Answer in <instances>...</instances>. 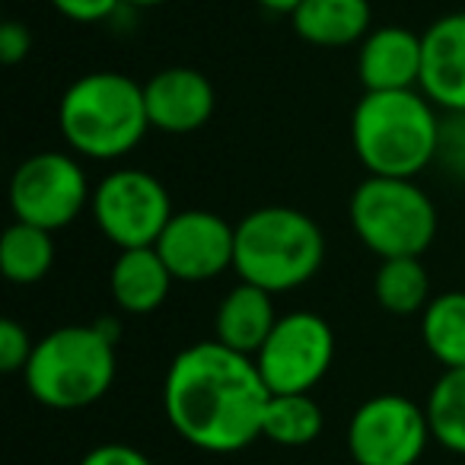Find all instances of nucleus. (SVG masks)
Returning <instances> with one entry per match:
<instances>
[{"instance_id": "nucleus-3", "label": "nucleus", "mask_w": 465, "mask_h": 465, "mask_svg": "<svg viewBox=\"0 0 465 465\" xmlns=\"http://www.w3.org/2000/svg\"><path fill=\"white\" fill-rule=\"evenodd\" d=\"M115 319L61 325L52 335L39 338L23 370L29 395L52 411H80L96 405L115 382Z\"/></svg>"}, {"instance_id": "nucleus-26", "label": "nucleus", "mask_w": 465, "mask_h": 465, "mask_svg": "<svg viewBox=\"0 0 465 465\" xmlns=\"http://www.w3.org/2000/svg\"><path fill=\"white\" fill-rule=\"evenodd\" d=\"M29 52H33V33L16 20L4 23V29H0V61L20 64V61L29 58Z\"/></svg>"}, {"instance_id": "nucleus-14", "label": "nucleus", "mask_w": 465, "mask_h": 465, "mask_svg": "<svg viewBox=\"0 0 465 465\" xmlns=\"http://www.w3.org/2000/svg\"><path fill=\"white\" fill-rule=\"evenodd\" d=\"M424 45L405 26H380L357 48V77L363 93H401L420 84Z\"/></svg>"}, {"instance_id": "nucleus-4", "label": "nucleus", "mask_w": 465, "mask_h": 465, "mask_svg": "<svg viewBox=\"0 0 465 465\" xmlns=\"http://www.w3.org/2000/svg\"><path fill=\"white\" fill-rule=\"evenodd\" d=\"M325 259V236L310 213L268 204L236 223L232 272L242 284L287 293L310 284Z\"/></svg>"}, {"instance_id": "nucleus-12", "label": "nucleus", "mask_w": 465, "mask_h": 465, "mask_svg": "<svg viewBox=\"0 0 465 465\" xmlns=\"http://www.w3.org/2000/svg\"><path fill=\"white\" fill-rule=\"evenodd\" d=\"M143 103H147L150 128L163 134H192L211 122L217 96L201 71L166 67L143 84Z\"/></svg>"}, {"instance_id": "nucleus-10", "label": "nucleus", "mask_w": 465, "mask_h": 465, "mask_svg": "<svg viewBox=\"0 0 465 465\" xmlns=\"http://www.w3.org/2000/svg\"><path fill=\"white\" fill-rule=\"evenodd\" d=\"M335 361V331L319 312H287L255 354L262 380L272 395L312 392Z\"/></svg>"}, {"instance_id": "nucleus-1", "label": "nucleus", "mask_w": 465, "mask_h": 465, "mask_svg": "<svg viewBox=\"0 0 465 465\" xmlns=\"http://www.w3.org/2000/svg\"><path fill=\"white\" fill-rule=\"evenodd\" d=\"M272 399L255 357L220 341H198L173 357L163 380V414L192 450L242 452L262 437Z\"/></svg>"}, {"instance_id": "nucleus-19", "label": "nucleus", "mask_w": 465, "mask_h": 465, "mask_svg": "<svg viewBox=\"0 0 465 465\" xmlns=\"http://www.w3.org/2000/svg\"><path fill=\"white\" fill-rule=\"evenodd\" d=\"M420 338L424 348L443 370L465 367V293L446 291L427 303L420 312Z\"/></svg>"}, {"instance_id": "nucleus-22", "label": "nucleus", "mask_w": 465, "mask_h": 465, "mask_svg": "<svg viewBox=\"0 0 465 465\" xmlns=\"http://www.w3.org/2000/svg\"><path fill=\"white\" fill-rule=\"evenodd\" d=\"M433 443L465 456V367L443 370L424 401Z\"/></svg>"}, {"instance_id": "nucleus-17", "label": "nucleus", "mask_w": 465, "mask_h": 465, "mask_svg": "<svg viewBox=\"0 0 465 465\" xmlns=\"http://www.w3.org/2000/svg\"><path fill=\"white\" fill-rule=\"evenodd\" d=\"M370 0H303L291 14L293 33L316 48H348L373 29Z\"/></svg>"}, {"instance_id": "nucleus-6", "label": "nucleus", "mask_w": 465, "mask_h": 465, "mask_svg": "<svg viewBox=\"0 0 465 465\" xmlns=\"http://www.w3.org/2000/svg\"><path fill=\"white\" fill-rule=\"evenodd\" d=\"M354 236L386 259H420L437 236V207L414 179L367 175L351 194Z\"/></svg>"}, {"instance_id": "nucleus-27", "label": "nucleus", "mask_w": 465, "mask_h": 465, "mask_svg": "<svg viewBox=\"0 0 465 465\" xmlns=\"http://www.w3.org/2000/svg\"><path fill=\"white\" fill-rule=\"evenodd\" d=\"M255 4L265 7V10H272V14H293L303 0H255Z\"/></svg>"}, {"instance_id": "nucleus-15", "label": "nucleus", "mask_w": 465, "mask_h": 465, "mask_svg": "<svg viewBox=\"0 0 465 465\" xmlns=\"http://www.w3.org/2000/svg\"><path fill=\"white\" fill-rule=\"evenodd\" d=\"M272 297L274 293L240 281L220 300L217 316H213V341L226 344L230 351H240L246 357L259 354L281 319L274 312Z\"/></svg>"}, {"instance_id": "nucleus-18", "label": "nucleus", "mask_w": 465, "mask_h": 465, "mask_svg": "<svg viewBox=\"0 0 465 465\" xmlns=\"http://www.w3.org/2000/svg\"><path fill=\"white\" fill-rule=\"evenodd\" d=\"M325 414L310 392L272 395L262 418V437L284 450H303L322 437Z\"/></svg>"}, {"instance_id": "nucleus-11", "label": "nucleus", "mask_w": 465, "mask_h": 465, "mask_svg": "<svg viewBox=\"0 0 465 465\" xmlns=\"http://www.w3.org/2000/svg\"><path fill=\"white\" fill-rule=\"evenodd\" d=\"M156 252L166 262L175 281L204 284L232 268L236 255V226L213 211H179L156 240Z\"/></svg>"}, {"instance_id": "nucleus-9", "label": "nucleus", "mask_w": 465, "mask_h": 465, "mask_svg": "<svg viewBox=\"0 0 465 465\" xmlns=\"http://www.w3.org/2000/svg\"><path fill=\"white\" fill-rule=\"evenodd\" d=\"M93 201L90 182L77 156L45 150L16 166L10 179V207L20 223L54 232L71 226Z\"/></svg>"}, {"instance_id": "nucleus-13", "label": "nucleus", "mask_w": 465, "mask_h": 465, "mask_svg": "<svg viewBox=\"0 0 465 465\" xmlns=\"http://www.w3.org/2000/svg\"><path fill=\"white\" fill-rule=\"evenodd\" d=\"M420 93L437 109L465 115V14L440 16L420 35Z\"/></svg>"}, {"instance_id": "nucleus-5", "label": "nucleus", "mask_w": 465, "mask_h": 465, "mask_svg": "<svg viewBox=\"0 0 465 465\" xmlns=\"http://www.w3.org/2000/svg\"><path fill=\"white\" fill-rule=\"evenodd\" d=\"M67 147L90 160H122L150 128L143 86L118 71H93L74 80L58 105Z\"/></svg>"}, {"instance_id": "nucleus-28", "label": "nucleus", "mask_w": 465, "mask_h": 465, "mask_svg": "<svg viewBox=\"0 0 465 465\" xmlns=\"http://www.w3.org/2000/svg\"><path fill=\"white\" fill-rule=\"evenodd\" d=\"M124 4H131V7H160L166 0H124Z\"/></svg>"}, {"instance_id": "nucleus-2", "label": "nucleus", "mask_w": 465, "mask_h": 465, "mask_svg": "<svg viewBox=\"0 0 465 465\" xmlns=\"http://www.w3.org/2000/svg\"><path fill=\"white\" fill-rule=\"evenodd\" d=\"M418 90L363 93L351 115V143L370 175L414 179L440 156L443 124Z\"/></svg>"}, {"instance_id": "nucleus-20", "label": "nucleus", "mask_w": 465, "mask_h": 465, "mask_svg": "<svg viewBox=\"0 0 465 465\" xmlns=\"http://www.w3.org/2000/svg\"><path fill=\"white\" fill-rule=\"evenodd\" d=\"M54 265V236L16 220L0 240V268L10 284H39Z\"/></svg>"}, {"instance_id": "nucleus-8", "label": "nucleus", "mask_w": 465, "mask_h": 465, "mask_svg": "<svg viewBox=\"0 0 465 465\" xmlns=\"http://www.w3.org/2000/svg\"><path fill=\"white\" fill-rule=\"evenodd\" d=\"M430 440L424 405L399 392L373 395L357 405L344 433L354 465H418Z\"/></svg>"}, {"instance_id": "nucleus-23", "label": "nucleus", "mask_w": 465, "mask_h": 465, "mask_svg": "<svg viewBox=\"0 0 465 465\" xmlns=\"http://www.w3.org/2000/svg\"><path fill=\"white\" fill-rule=\"evenodd\" d=\"M33 351H35V341L29 338V331L23 329L16 319H4V322H0V370H4V373H20V370H26Z\"/></svg>"}, {"instance_id": "nucleus-25", "label": "nucleus", "mask_w": 465, "mask_h": 465, "mask_svg": "<svg viewBox=\"0 0 465 465\" xmlns=\"http://www.w3.org/2000/svg\"><path fill=\"white\" fill-rule=\"evenodd\" d=\"M124 0H52V7L74 23H103Z\"/></svg>"}, {"instance_id": "nucleus-21", "label": "nucleus", "mask_w": 465, "mask_h": 465, "mask_svg": "<svg viewBox=\"0 0 465 465\" xmlns=\"http://www.w3.org/2000/svg\"><path fill=\"white\" fill-rule=\"evenodd\" d=\"M376 303L392 316H414L430 303V278L420 259H386L373 278Z\"/></svg>"}, {"instance_id": "nucleus-24", "label": "nucleus", "mask_w": 465, "mask_h": 465, "mask_svg": "<svg viewBox=\"0 0 465 465\" xmlns=\"http://www.w3.org/2000/svg\"><path fill=\"white\" fill-rule=\"evenodd\" d=\"M77 465H156V462L131 443H99Z\"/></svg>"}, {"instance_id": "nucleus-16", "label": "nucleus", "mask_w": 465, "mask_h": 465, "mask_svg": "<svg viewBox=\"0 0 465 465\" xmlns=\"http://www.w3.org/2000/svg\"><path fill=\"white\" fill-rule=\"evenodd\" d=\"M173 281H175L173 272L160 259L156 246L124 249V252H118L115 265H112L109 291L122 312H128V316H147V312L160 310L166 303Z\"/></svg>"}, {"instance_id": "nucleus-7", "label": "nucleus", "mask_w": 465, "mask_h": 465, "mask_svg": "<svg viewBox=\"0 0 465 465\" xmlns=\"http://www.w3.org/2000/svg\"><path fill=\"white\" fill-rule=\"evenodd\" d=\"M90 211L99 232L112 246H118V252L156 246L173 220L166 185L143 169H115L105 175L93 188Z\"/></svg>"}]
</instances>
